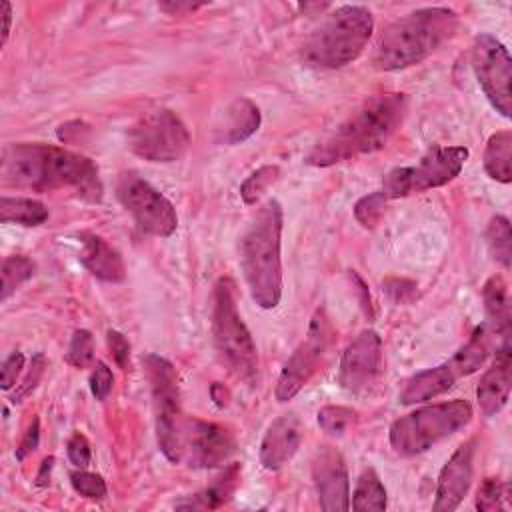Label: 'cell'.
I'll return each mask as SVG.
<instances>
[{
	"mask_svg": "<svg viewBox=\"0 0 512 512\" xmlns=\"http://www.w3.org/2000/svg\"><path fill=\"white\" fill-rule=\"evenodd\" d=\"M2 182L34 192L74 190L88 202H100L102 182L98 166L76 152L42 144L18 142L2 150Z\"/></svg>",
	"mask_w": 512,
	"mask_h": 512,
	"instance_id": "cell-1",
	"label": "cell"
},
{
	"mask_svg": "<svg viewBox=\"0 0 512 512\" xmlns=\"http://www.w3.org/2000/svg\"><path fill=\"white\" fill-rule=\"evenodd\" d=\"M406 112L408 96L402 92L376 94L364 100L306 154V164L324 168L382 148L400 128Z\"/></svg>",
	"mask_w": 512,
	"mask_h": 512,
	"instance_id": "cell-2",
	"label": "cell"
},
{
	"mask_svg": "<svg viewBox=\"0 0 512 512\" xmlns=\"http://www.w3.org/2000/svg\"><path fill=\"white\" fill-rule=\"evenodd\" d=\"M282 206L266 200L240 238V268L254 302L272 310L282 298Z\"/></svg>",
	"mask_w": 512,
	"mask_h": 512,
	"instance_id": "cell-3",
	"label": "cell"
},
{
	"mask_svg": "<svg viewBox=\"0 0 512 512\" xmlns=\"http://www.w3.org/2000/svg\"><path fill=\"white\" fill-rule=\"evenodd\" d=\"M458 28V14L452 8L430 6L404 14L380 34L374 52L378 70H402L426 60Z\"/></svg>",
	"mask_w": 512,
	"mask_h": 512,
	"instance_id": "cell-4",
	"label": "cell"
},
{
	"mask_svg": "<svg viewBox=\"0 0 512 512\" xmlns=\"http://www.w3.org/2000/svg\"><path fill=\"white\" fill-rule=\"evenodd\" d=\"M156 438L170 462L190 468H216L236 450V438L228 428L186 416L182 410L156 420Z\"/></svg>",
	"mask_w": 512,
	"mask_h": 512,
	"instance_id": "cell-5",
	"label": "cell"
},
{
	"mask_svg": "<svg viewBox=\"0 0 512 512\" xmlns=\"http://www.w3.org/2000/svg\"><path fill=\"white\" fill-rule=\"evenodd\" d=\"M372 32L374 18L366 6H340L304 40L300 50L302 60L314 68H342L362 54Z\"/></svg>",
	"mask_w": 512,
	"mask_h": 512,
	"instance_id": "cell-6",
	"label": "cell"
},
{
	"mask_svg": "<svg viewBox=\"0 0 512 512\" xmlns=\"http://www.w3.org/2000/svg\"><path fill=\"white\" fill-rule=\"evenodd\" d=\"M212 340L220 362L244 382L258 376V352L238 306L236 286L230 278H218L212 296Z\"/></svg>",
	"mask_w": 512,
	"mask_h": 512,
	"instance_id": "cell-7",
	"label": "cell"
},
{
	"mask_svg": "<svg viewBox=\"0 0 512 512\" xmlns=\"http://www.w3.org/2000/svg\"><path fill=\"white\" fill-rule=\"evenodd\" d=\"M472 420L468 400H450L422 406L390 424V446L400 456H416L432 448L436 442L452 436Z\"/></svg>",
	"mask_w": 512,
	"mask_h": 512,
	"instance_id": "cell-8",
	"label": "cell"
},
{
	"mask_svg": "<svg viewBox=\"0 0 512 512\" xmlns=\"http://www.w3.org/2000/svg\"><path fill=\"white\" fill-rule=\"evenodd\" d=\"M492 336H494V332L490 330V326L480 324L472 332L468 342L458 352H454V356L450 360L412 376L406 382L404 390L400 392V402L416 404V402L436 398V396L448 392L460 378L476 372L486 362V358L490 354Z\"/></svg>",
	"mask_w": 512,
	"mask_h": 512,
	"instance_id": "cell-9",
	"label": "cell"
},
{
	"mask_svg": "<svg viewBox=\"0 0 512 512\" xmlns=\"http://www.w3.org/2000/svg\"><path fill=\"white\" fill-rule=\"evenodd\" d=\"M470 150L466 146H436L416 166H398L382 180L386 198H404L454 180L466 164Z\"/></svg>",
	"mask_w": 512,
	"mask_h": 512,
	"instance_id": "cell-10",
	"label": "cell"
},
{
	"mask_svg": "<svg viewBox=\"0 0 512 512\" xmlns=\"http://www.w3.org/2000/svg\"><path fill=\"white\" fill-rule=\"evenodd\" d=\"M128 146L148 162H176L190 146V132L172 110L160 108L130 126Z\"/></svg>",
	"mask_w": 512,
	"mask_h": 512,
	"instance_id": "cell-11",
	"label": "cell"
},
{
	"mask_svg": "<svg viewBox=\"0 0 512 512\" xmlns=\"http://www.w3.org/2000/svg\"><path fill=\"white\" fill-rule=\"evenodd\" d=\"M116 196L140 230L160 238H168L176 232L178 216L172 202L138 174L124 172L118 178Z\"/></svg>",
	"mask_w": 512,
	"mask_h": 512,
	"instance_id": "cell-12",
	"label": "cell"
},
{
	"mask_svg": "<svg viewBox=\"0 0 512 512\" xmlns=\"http://www.w3.org/2000/svg\"><path fill=\"white\" fill-rule=\"evenodd\" d=\"M330 340H332V324H330L326 312L322 308H318L314 312V316L310 318L304 340L290 354V358L286 360V364L278 376L276 400H280V402L292 400L302 390V386L318 370V366L330 346Z\"/></svg>",
	"mask_w": 512,
	"mask_h": 512,
	"instance_id": "cell-13",
	"label": "cell"
},
{
	"mask_svg": "<svg viewBox=\"0 0 512 512\" xmlns=\"http://www.w3.org/2000/svg\"><path fill=\"white\" fill-rule=\"evenodd\" d=\"M472 68L490 104L504 116L512 112V60L508 48L492 34H480L472 46Z\"/></svg>",
	"mask_w": 512,
	"mask_h": 512,
	"instance_id": "cell-14",
	"label": "cell"
},
{
	"mask_svg": "<svg viewBox=\"0 0 512 512\" xmlns=\"http://www.w3.org/2000/svg\"><path fill=\"white\" fill-rule=\"evenodd\" d=\"M382 374V340L376 330H362L342 352L338 382L346 392L364 394L372 390Z\"/></svg>",
	"mask_w": 512,
	"mask_h": 512,
	"instance_id": "cell-15",
	"label": "cell"
},
{
	"mask_svg": "<svg viewBox=\"0 0 512 512\" xmlns=\"http://www.w3.org/2000/svg\"><path fill=\"white\" fill-rule=\"evenodd\" d=\"M312 480L320 500V508L326 512H346L350 510V482L348 468L342 454L324 446L316 452L312 462Z\"/></svg>",
	"mask_w": 512,
	"mask_h": 512,
	"instance_id": "cell-16",
	"label": "cell"
},
{
	"mask_svg": "<svg viewBox=\"0 0 512 512\" xmlns=\"http://www.w3.org/2000/svg\"><path fill=\"white\" fill-rule=\"evenodd\" d=\"M474 454L476 440L470 438L460 444L454 454L448 458L444 468L440 470L436 484V498L432 504L434 512H452L460 506L464 496L470 490L474 476Z\"/></svg>",
	"mask_w": 512,
	"mask_h": 512,
	"instance_id": "cell-17",
	"label": "cell"
},
{
	"mask_svg": "<svg viewBox=\"0 0 512 512\" xmlns=\"http://www.w3.org/2000/svg\"><path fill=\"white\" fill-rule=\"evenodd\" d=\"M510 366H512L510 340H502V346L498 348L492 366L484 372V376L480 378V384L476 388V400L480 404V410L486 416L498 414L508 402Z\"/></svg>",
	"mask_w": 512,
	"mask_h": 512,
	"instance_id": "cell-18",
	"label": "cell"
},
{
	"mask_svg": "<svg viewBox=\"0 0 512 512\" xmlns=\"http://www.w3.org/2000/svg\"><path fill=\"white\" fill-rule=\"evenodd\" d=\"M302 440V432H300V422L294 414H284L280 418H276L262 442H260V462L266 470H278L282 468L286 462L292 460V456L296 454L298 446Z\"/></svg>",
	"mask_w": 512,
	"mask_h": 512,
	"instance_id": "cell-19",
	"label": "cell"
},
{
	"mask_svg": "<svg viewBox=\"0 0 512 512\" xmlns=\"http://www.w3.org/2000/svg\"><path fill=\"white\" fill-rule=\"evenodd\" d=\"M144 370L150 382L154 414L158 418H166L180 410V390H178V374L172 362L158 354H146L142 358Z\"/></svg>",
	"mask_w": 512,
	"mask_h": 512,
	"instance_id": "cell-20",
	"label": "cell"
},
{
	"mask_svg": "<svg viewBox=\"0 0 512 512\" xmlns=\"http://www.w3.org/2000/svg\"><path fill=\"white\" fill-rule=\"evenodd\" d=\"M82 252L80 262L84 268L104 282H122L126 278V266L116 248H112L102 236L96 234H80Z\"/></svg>",
	"mask_w": 512,
	"mask_h": 512,
	"instance_id": "cell-21",
	"label": "cell"
},
{
	"mask_svg": "<svg viewBox=\"0 0 512 512\" xmlns=\"http://www.w3.org/2000/svg\"><path fill=\"white\" fill-rule=\"evenodd\" d=\"M260 128V108L248 98H236L222 114L216 126V140L220 144H240Z\"/></svg>",
	"mask_w": 512,
	"mask_h": 512,
	"instance_id": "cell-22",
	"label": "cell"
},
{
	"mask_svg": "<svg viewBox=\"0 0 512 512\" xmlns=\"http://www.w3.org/2000/svg\"><path fill=\"white\" fill-rule=\"evenodd\" d=\"M240 474H242L240 464L238 462L230 464L220 476L214 478V482L210 486H206L204 490L196 492L188 500L178 502L176 508H184V510H216V508L224 506L232 498L234 490L238 488Z\"/></svg>",
	"mask_w": 512,
	"mask_h": 512,
	"instance_id": "cell-23",
	"label": "cell"
},
{
	"mask_svg": "<svg viewBox=\"0 0 512 512\" xmlns=\"http://www.w3.org/2000/svg\"><path fill=\"white\" fill-rule=\"evenodd\" d=\"M482 298H484V308L488 316V326L494 334L502 336V340H510V296H508V286L502 276H492L486 280L482 288Z\"/></svg>",
	"mask_w": 512,
	"mask_h": 512,
	"instance_id": "cell-24",
	"label": "cell"
},
{
	"mask_svg": "<svg viewBox=\"0 0 512 512\" xmlns=\"http://www.w3.org/2000/svg\"><path fill=\"white\" fill-rule=\"evenodd\" d=\"M512 132L500 130L488 138L486 150H484V170L486 174L502 184H508L512 180Z\"/></svg>",
	"mask_w": 512,
	"mask_h": 512,
	"instance_id": "cell-25",
	"label": "cell"
},
{
	"mask_svg": "<svg viewBox=\"0 0 512 512\" xmlns=\"http://www.w3.org/2000/svg\"><path fill=\"white\" fill-rule=\"evenodd\" d=\"M48 220V208L32 198L22 196H2L0 198V222L2 224H22L40 226Z\"/></svg>",
	"mask_w": 512,
	"mask_h": 512,
	"instance_id": "cell-26",
	"label": "cell"
},
{
	"mask_svg": "<svg viewBox=\"0 0 512 512\" xmlns=\"http://www.w3.org/2000/svg\"><path fill=\"white\" fill-rule=\"evenodd\" d=\"M386 504V488L380 476L372 468H366L356 482L350 508L356 512H380L386 508Z\"/></svg>",
	"mask_w": 512,
	"mask_h": 512,
	"instance_id": "cell-27",
	"label": "cell"
},
{
	"mask_svg": "<svg viewBox=\"0 0 512 512\" xmlns=\"http://www.w3.org/2000/svg\"><path fill=\"white\" fill-rule=\"evenodd\" d=\"M486 242L492 258L508 270L512 262V232H510V220L506 216L498 214L488 222Z\"/></svg>",
	"mask_w": 512,
	"mask_h": 512,
	"instance_id": "cell-28",
	"label": "cell"
},
{
	"mask_svg": "<svg viewBox=\"0 0 512 512\" xmlns=\"http://www.w3.org/2000/svg\"><path fill=\"white\" fill-rule=\"evenodd\" d=\"M2 290H0V300L6 302L8 296L12 292H16V288L26 282L28 278H32L34 274V262L22 254H14L4 258L2 262Z\"/></svg>",
	"mask_w": 512,
	"mask_h": 512,
	"instance_id": "cell-29",
	"label": "cell"
},
{
	"mask_svg": "<svg viewBox=\"0 0 512 512\" xmlns=\"http://www.w3.org/2000/svg\"><path fill=\"white\" fill-rule=\"evenodd\" d=\"M280 170L274 164H266L260 166L258 170H254L240 186V196L246 204H256L260 200V196L268 190L270 184L276 182Z\"/></svg>",
	"mask_w": 512,
	"mask_h": 512,
	"instance_id": "cell-30",
	"label": "cell"
},
{
	"mask_svg": "<svg viewBox=\"0 0 512 512\" xmlns=\"http://www.w3.org/2000/svg\"><path fill=\"white\" fill-rule=\"evenodd\" d=\"M358 414L356 410L348 408V406H322L318 410V424L324 432L328 434H334V436H340L344 434L354 422H356Z\"/></svg>",
	"mask_w": 512,
	"mask_h": 512,
	"instance_id": "cell-31",
	"label": "cell"
},
{
	"mask_svg": "<svg viewBox=\"0 0 512 512\" xmlns=\"http://www.w3.org/2000/svg\"><path fill=\"white\" fill-rule=\"evenodd\" d=\"M384 210H386V196L382 190L366 194L354 204V216L364 228H374L382 220Z\"/></svg>",
	"mask_w": 512,
	"mask_h": 512,
	"instance_id": "cell-32",
	"label": "cell"
},
{
	"mask_svg": "<svg viewBox=\"0 0 512 512\" xmlns=\"http://www.w3.org/2000/svg\"><path fill=\"white\" fill-rule=\"evenodd\" d=\"M508 486L500 478H486L476 494V508L482 512H492V510H502L504 508V498Z\"/></svg>",
	"mask_w": 512,
	"mask_h": 512,
	"instance_id": "cell-33",
	"label": "cell"
},
{
	"mask_svg": "<svg viewBox=\"0 0 512 512\" xmlns=\"http://www.w3.org/2000/svg\"><path fill=\"white\" fill-rule=\"evenodd\" d=\"M70 482H72V488L84 496V498H90V500H104L106 494H108V488H106V482L100 474H94V472H86V470H76L70 474Z\"/></svg>",
	"mask_w": 512,
	"mask_h": 512,
	"instance_id": "cell-34",
	"label": "cell"
},
{
	"mask_svg": "<svg viewBox=\"0 0 512 512\" xmlns=\"http://www.w3.org/2000/svg\"><path fill=\"white\" fill-rule=\"evenodd\" d=\"M92 358H94L92 334L88 330H76L66 352V362L76 368H86L92 362Z\"/></svg>",
	"mask_w": 512,
	"mask_h": 512,
	"instance_id": "cell-35",
	"label": "cell"
},
{
	"mask_svg": "<svg viewBox=\"0 0 512 512\" xmlns=\"http://www.w3.org/2000/svg\"><path fill=\"white\" fill-rule=\"evenodd\" d=\"M112 384H114V376L112 370L104 364V362H96L94 372L90 376V390L94 394L96 400H106L108 394L112 392Z\"/></svg>",
	"mask_w": 512,
	"mask_h": 512,
	"instance_id": "cell-36",
	"label": "cell"
},
{
	"mask_svg": "<svg viewBox=\"0 0 512 512\" xmlns=\"http://www.w3.org/2000/svg\"><path fill=\"white\" fill-rule=\"evenodd\" d=\"M66 452H68V458L74 466L78 468H86L90 464V458H92V450H90V442L84 434L80 432H74L66 444Z\"/></svg>",
	"mask_w": 512,
	"mask_h": 512,
	"instance_id": "cell-37",
	"label": "cell"
},
{
	"mask_svg": "<svg viewBox=\"0 0 512 512\" xmlns=\"http://www.w3.org/2000/svg\"><path fill=\"white\" fill-rule=\"evenodd\" d=\"M24 368V356L22 352H12L4 362H2V370H0V384L2 390H10L16 384L18 374Z\"/></svg>",
	"mask_w": 512,
	"mask_h": 512,
	"instance_id": "cell-38",
	"label": "cell"
},
{
	"mask_svg": "<svg viewBox=\"0 0 512 512\" xmlns=\"http://www.w3.org/2000/svg\"><path fill=\"white\" fill-rule=\"evenodd\" d=\"M108 346H110V354L116 360V364L122 370H128V362H130V344H128V340L120 332L110 330L108 332Z\"/></svg>",
	"mask_w": 512,
	"mask_h": 512,
	"instance_id": "cell-39",
	"label": "cell"
},
{
	"mask_svg": "<svg viewBox=\"0 0 512 512\" xmlns=\"http://www.w3.org/2000/svg\"><path fill=\"white\" fill-rule=\"evenodd\" d=\"M384 290L394 302H408L416 294V284L404 278H388L384 280Z\"/></svg>",
	"mask_w": 512,
	"mask_h": 512,
	"instance_id": "cell-40",
	"label": "cell"
},
{
	"mask_svg": "<svg viewBox=\"0 0 512 512\" xmlns=\"http://www.w3.org/2000/svg\"><path fill=\"white\" fill-rule=\"evenodd\" d=\"M42 372H44V356H42V354H36V356L32 358V366H30V370H28V376L24 378V384H22V386L18 388V392L12 396V402H14V404H16V402H22V398H24L30 390H34V386L38 384Z\"/></svg>",
	"mask_w": 512,
	"mask_h": 512,
	"instance_id": "cell-41",
	"label": "cell"
},
{
	"mask_svg": "<svg viewBox=\"0 0 512 512\" xmlns=\"http://www.w3.org/2000/svg\"><path fill=\"white\" fill-rule=\"evenodd\" d=\"M38 438H40V424H38V418H34L32 424L28 426V430H26V434H24L20 446L16 448V458H18V460H24L32 450H36Z\"/></svg>",
	"mask_w": 512,
	"mask_h": 512,
	"instance_id": "cell-42",
	"label": "cell"
},
{
	"mask_svg": "<svg viewBox=\"0 0 512 512\" xmlns=\"http://www.w3.org/2000/svg\"><path fill=\"white\" fill-rule=\"evenodd\" d=\"M204 4H194V2H160L158 8L168 12V14H180V12H190V10H198Z\"/></svg>",
	"mask_w": 512,
	"mask_h": 512,
	"instance_id": "cell-43",
	"label": "cell"
},
{
	"mask_svg": "<svg viewBox=\"0 0 512 512\" xmlns=\"http://www.w3.org/2000/svg\"><path fill=\"white\" fill-rule=\"evenodd\" d=\"M52 466H54V458L48 456L42 460L40 464V472L36 474V484L38 486H46L50 482V472H52Z\"/></svg>",
	"mask_w": 512,
	"mask_h": 512,
	"instance_id": "cell-44",
	"label": "cell"
},
{
	"mask_svg": "<svg viewBox=\"0 0 512 512\" xmlns=\"http://www.w3.org/2000/svg\"><path fill=\"white\" fill-rule=\"evenodd\" d=\"M2 16H4V28H2V46L8 40L10 34V26H12V6L10 2H2Z\"/></svg>",
	"mask_w": 512,
	"mask_h": 512,
	"instance_id": "cell-45",
	"label": "cell"
},
{
	"mask_svg": "<svg viewBox=\"0 0 512 512\" xmlns=\"http://www.w3.org/2000/svg\"><path fill=\"white\" fill-rule=\"evenodd\" d=\"M212 398H214V402L218 404V406H224L226 402H228V392L224 390V386L222 384H214L212 386Z\"/></svg>",
	"mask_w": 512,
	"mask_h": 512,
	"instance_id": "cell-46",
	"label": "cell"
}]
</instances>
